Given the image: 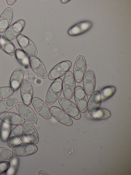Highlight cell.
<instances>
[{
	"instance_id": "6da1fadb",
	"label": "cell",
	"mask_w": 131,
	"mask_h": 175,
	"mask_svg": "<svg viewBox=\"0 0 131 175\" xmlns=\"http://www.w3.org/2000/svg\"><path fill=\"white\" fill-rule=\"evenodd\" d=\"M62 81L61 78L56 79L50 86L45 99V102L47 105H52L59 98L62 90Z\"/></svg>"
},
{
	"instance_id": "7a4b0ae2",
	"label": "cell",
	"mask_w": 131,
	"mask_h": 175,
	"mask_svg": "<svg viewBox=\"0 0 131 175\" xmlns=\"http://www.w3.org/2000/svg\"><path fill=\"white\" fill-rule=\"evenodd\" d=\"M75 81L72 72L70 71L65 74L62 81V91L65 98L70 100L74 95Z\"/></svg>"
},
{
	"instance_id": "3957f363",
	"label": "cell",
	"mask_w": 131,
	"mask_h": 175,
	"mask_svg": "<svg viewBox=\"0 0 131 175\" xmlns=\"http://www.w3.org/2000/svg\"><path fill=\"white\" fill-rule=\"evenodd\" d=\"M25 25V21L20 20L15 22L4 32L2 39L6 41H10L16 38L23 30Z\"/></svg>"
},
{
	"instance_id": "277c9868",
	"label": "cell",
	"mask_w": 131,
	"mask_h": 175,
	"mask_svg": "<svg viewBox=\"0 0 131 175\" xmlns=\"http://www.w3.org/2000/svg\"><path fill=\"white\" fill-rule=\"evenodd\" d=\"M58 102L62 109L71 117L77 120L80 119V112L77 105L73 102L64 98H59Z\"/></svg>"
},
{
	"instance_id": "5b68a950",
	"label": "cell",
	"mask_w": 131,
	"mask_h": 175,
	"mask_svg": "<svg viewBox=\"0 0 131 175\" xmlns=\"http://www.w3.org/2000/svg\"><path fill=\"white\" fill-rule=\"evenodd\" d=\"M71 65V62L69 60L60 62L50 70L48 74V78L50 80H53L60 78L69 71Z\"/></svg>"
},
{
	"instance_id": "8992f818",
	"label": "cell",
	"mask_w": 131,
	"mask_h": 175,
	"mask_svg": "<svg viewBox=\"0 0 131 175\" xmlns=\"http://www.w3.org/2000/svg\"><path fill=\"white\" fill-rule=\"evenodd\" d=\"M15 106L18 114L26 121L32 124H35L37 122L36 115L28 105L24 103L18 102Z\"/></svg>"
},
{
	"instance_id": "52a82bcc",
	"label": "cell",
	"mask_w": 131,
	"mask_h": 175,
	"mask_svg": "<svg viewBox=\"0 0 131 175\" xmlns=\"http://www.w3.org/2000/svg\"><path fill=\"white\" fill-rule=\"evenodd\" d=\"M86 63L84 57L80 55L77 57L73 66V75L75 81L81 82L86 72Z\"/></svg>"
},
{
	"instance_id": "ba28073f",
	"label": "cell",
	"mask_w": 131,
	"mask_h": 175,
	"mask_svg": "<svg viewBox=\"0 0 131 175\" xmlns=\"http://www.w3.org/2000/svg\"><path fill=\"white\" fill-rule=\"evenodd\" d=\"M38 147L35 144L25 143L16 145L13 148L12 152L14 155L19 157H25L32 155L36 153Z\"/></svg>"
},
{
	"instance_id": "9c48e42d",
	"label": "cell",
	"mask_w": 131,
	"mask_h": 175,
	"mask_svg": "<svg viewBox=\"0 0 131 175\" xmlns=\"http://www.w3.org/2000/svg\"><path fill=\"white\" fill-rule=\"evenodd\" d=\"M74 96L76 105L80 112L84 113L87 110L88 98L83 89L77 86L75 88Z\"/></svg>"
},
{
	"instance_id": "30bf717a",
	"label": "cell",
	"mask_w": 131,
	"mask_h": 175,
	"mask_svg": "<svg viewBox=\"0 0 131 175\" xmlns=\"http://www.w3.org/2000/svg\"><path fill=\"white\" fill-rule=\"evenodd\" d=\"M18 43L22 50L30 56H36L37 50L33 42L26 36L21 34L17 37Z\"/></svg>"
},
{
	"instance_id": "8fae6325",
	"label": "cell",
	"mask_w": 131,
	"mask_h": 175,
	"mask_svg": "<svg viewBox=\"0 0 131 175\" xmlns=\"http://www.w3.org/2000/svg\"><path fill=\"white\" fill-rule=\"evenodd\" d=\"M31 103L35 111L41 116L46 119H49L51 117L50 108L43 100L37 97L32 98Z\"/></svg>"
},
{
	"instance_id": "7c38bea8",
	"label": "cell",
	"mask_w": 131,
	"mask_h": 175,
	"mask_svg": "<svg viewBox=\"0 0 131 175\" xmlns=\"http://www.w3.org/2000/svg\"><path fill=\"white\" fill-rule=\"evenodd\" d=\"M20 87V93L23 103L29 105L31 103L33 98V91L32 84L27 79L23 80Z\"/></svg>"
},
{
	"instance_id": "4fadbf2b",
	"label": "cell",
	"mask_w": 131,
	"mask_h": 175,
	"mask_svg": "<svg viewBox=\"0 0 131 175\" xmlns=\"http://www.w3.org/2000/svg\"><path fill=\"white\" fill-rule=\"evenodd\" d=\"M29 65L32 70L38 77L42 79H45L47 76L46 68L42 62L36 56H30Z\"/></svg>"
},
{
	"instance_id": "5bb4252c",
	"label": "cell",
	"mask_w": 131,
	"mask_h": 175,
	"mask_svg": "<svg viewBox=\"0 0 131 175\" xmlns=\"http://www.w3.org/2000/svg\"><path fill=\"white\" fill-rule=\"evenodd\" d=\"M50 109L51 115L58 121L67 126L72 125L71 117L62 109L55 106H51Z\"/></svg>"
},
{
	"instance_id": "9a60e30c",
	"label": "cell",
	"mask_w": 131,
	"mask_h": 175,
	"mask_svg": "<svg viewBox=\"0 0 131 175\" xmlns=\"http://www.w3.org/2000/svg\"><path fill=\"white\" fill-rule=\"evenodd\" d=\"M83 89L86 94L91 95L94 91L96 84L95 74L91 70H88L85 72L83 79Z\"/></svg>"
},
{
	"instance_id": "2e32d148",
	"label": "cell",
	"mask_w": 131,
	"mask_h": 175,
	"mask_svg": "<svg viewBox=\"0 0 131 175\" xmlns=\"http://www.w3.org/2000/svg\"><path fill=\"white\" fill-rule=\"evenodd\" d=\"M90 95L88 101L87 110L90 114L93 115L100 108L101 99L100 93L98 91H94Z\"/></svg>"
},
{
	"instance_id": "e0dca14e",
	"label": "cell",
	"mask_w": 131,
	"mask_h": 175,
	"mask_svg": "<svg viewBox=\"0 0 131 175\" xmlns=\"http://www.w3.org/2000/svg\"><path fill=\"white\" fill-rule=\"evenodd\" d=\"M0 119L4 122L12 125H22L25 122L24 119L19 114L12 112L1 113Z\"/></svg>"
},
{
	"instance_id": "ac0fdd59",
	"label": "cell",
	"mask_w": 131,
	"mask_h": 175,
	"mask_svg": "<svg viewBox=\"0 0 131 175\" xmlns=\"http://www.w3.org/2000/svg\"><path fill=\"white\" fill-rule=\"evenodd\" d=\"M24 133L23 126L22 125L14 127L8 135L7 140L8 145L11 148L16 145L21 139Z\"/></svg>"
},
{
	"instance_id": "d6986e66",
	"label": "cell",
	"mask_w": 131,
	"mask_h": 175,
	"mask_svg": "<svg viewBox=\"0 0 131 175\" xmlns=\"http://www.w3.org/2000/svg\"><path fill=\"white\" fill-rule=\"evenodd\" d=\"M23 129L24 134L28 140L31 143H37L39 138L37 131L32 124L26 121L23 125Z\"/></svg>"
},
{
	"instance_id": "ffe728a7",
	"label": "cell",
	"mask_w": 131,
	"mask_h": 175,
	"mask_svg": "<svg viewBox=\"0 0 131 175\" xmlns=\"http://www.w3.org/2000/svg\"><path fill=\"white\" fill-rule=\"evenodd\" d=\"M91 22L84 21L80 22L73 26L68 31V34L76 36L82 34L89 30L92 27Z\"/></svg>"
},
{
	"instance_id": "44dd1931",
	"label": "cell",
	"mask_w": 131,
	"mask_h": 175,
	"mask_svg": "<svg viewBox=\"0 0 131 175\" xmlns=\"http://www.w3.org/2000/svg\"><path fill=\"white\" fill-rule=\"evenodd\" d=\"M13 17L12 9L8 7L3 12L0 16V32L3 33L9 27Z\"/></svg>"
},
{
	"instance_id": "7402d4cb",
	"label": "cell",
	"mask_w": 131,
	"mask_h": 175,
	"mask_svg": "<svg viewBox=\"0 0 131 175\" xmlns=\"http://www.w3.org/2000/svg\"><path fill=\"white\" fill-rule=\"evenodd\" d=\"M24 77V71L21 68L16 69L12 73L10 79V85L14 91L20 87Z\"/></svg>"
},
{
	"instance_id": "603a6c76",
	"label": "cell",
	"mask_w": 131,
	"mask_h": 175,
	"mask_svg": "<svg viewBox=\"0 0 131 175\" xmlns=\"http://www.w3.org/2000/svg\"><path fill=\"white\" fill-rule=\"evenodd\" d=\"M18 101L17 98L14 97H9L0 101V113L7 112L12 109Z\"/></svg>"
},
{
	"instance_id": "cb8c5ba5",
	"label": "cell",
	"mask_w": 131,
	"mask_h": 175,
	"mask_svg": "<svg viewBox=\"0 0 131 175\" xmlns=\"http://www.w3.org/2000/svg\"><path fill=\"white\" fill-rule=\"evenodd\" d=\"M15 55L16 59L20 64L25 67L29 66L30 56L22 50L20 49H17Z\"/></svg>"
},
{
	"instance_id": "d4e9b609",
	"label": "cell",
	"mask_w": 131,
	"mask_h": 175,
	"mask_svg": "<svg viewBox=\"0 0 131 175\" xmlns=\"http://www.w3.org/2000/svg\"><path fill=\"white\" fill-rule=\"evenodd\" d=\"M116 91V88L112 86H107L102 89L99 91L101 95V102L105 101L112 96Z\"/></svg>"
},
{
	"instance_id": "484cf974",
	"label": "cell",
	"mask_w": 131,
	"mask_h": 175,
	"mask_svg": "<svg viewBox=\"0 0 131 175\" xmlns=\"http://www.w3.org/2000/svg\"><path fill=\"white\" fill-rule=\"evenodd\" d=\"M1 48L7 54L10 55H15L16 49L14 44L10 41L1 39Z\"/></svg>"
},
{
	"instance_id": "4316f807",
	"label": "cell",
	"mask_w": 131,
	"mask_h": 175,
	"mask_svg": "<svg viewBox=\"0 0 131 175\" xmlns=\"http://www.w3.org/2000/svg\"><path fill=\"white\" fill-rule=\"evenodd\" d=\"M14 91L13 89L11 86L0 87V101L10 97Z\"/></svg>"
},
{
	"instance_id": "83f0119b",
	"label": "cell",
	"mask_w": 131,
	"mask_h": 175,
	"mask_svg": "<svg viewBox=\"0 0 131 175\" xmlns=\"http://www.w3.org/2000/svg\"><path fill=\"white\" fill-rule=\"evenodd\" d=\"M93 116L98 120H104L109 118L111 115L110 112L106 108H100Z\"/></svg>"
},
{
	"instance_id": "f1b7e54d",
	"label": "cell",
	"mask_w": 131,
	"mask_h": 175,
	"mask_svg": "<svg viewBox=\"0 0 131 175\" xmlns=\"http://www.w3.org/2000/svg\"><path fill=\"white\" fill-rule=\"evenodd\" d=\"M13 156L12 152L10 150L0 147V160H4L9 159Z\"/></svg>"
},
{
	"instance_id": "f546056e",
	"label": "cell",
	"mask_w": 131,
	"mask_h": 175,
	"mask_svg": "<svg viewBox=\"0 0 131 175\" xmlns=\"http://www.w3.org/2000/svg\"><path fill=\"white\" fill-rule=\"evenodd\" d=\"M10 167V163L6 161L0 162V175L6 173Z\"/></svg>"
},
{
	"instance_id": "4dcf8cb0",
	"label": "cell",
	"mask_w": 131,
	"mask_h": 175,
	"mask_svg": "<svg viewBox=\"0 0 131 175\" xmlns=\"http://www.w3.org/2000/svg\"><path fill=\"white\" fill-rule=\"evenodd\" d=\"M38 175H50V174L47 171L43 170L39 171L38 173Z\"/></svg>"
},
{
	"instance_id": "1f68e13d",
	"label": "cell",
	"mask_w": 131,
	"mask_h": 175,
	"mask_svg": "<svg viewBox=\"0 0 131 175\" xmlns=\"http://www.w3.org/2000/svg\"><path fill=\"white\" fill-rule=\"evenodd\" d=\"M16 1V0H7V4L9 5H12L14 4Z\"/></svg>"
},
{
	"instance_id": "d6a6232c",
	"label": "cell",
	"mask_w": 131,
	"mask_h": 175,
	"mask_svg": "<svg viewBox=\"0 0 131 175\" xmlns=\"http://www.w3.org/2000/svg\"><path fill=\"white\" fill-rule=\"evenodd\" d=\"M1 39L0 35V50L1 48Z\"/></svg>"
}]
</instances>
